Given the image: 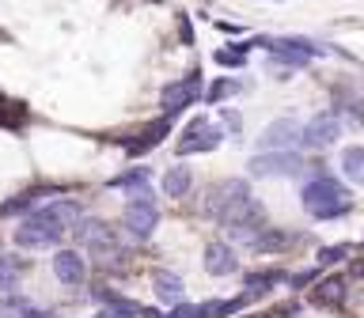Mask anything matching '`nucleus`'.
Here are the masks:
<instances>
[{"instance_id": "nucleus-7", "label": "nucleus", "mask_w": 364, "mask_h": 318, "mask_svg": "<svg viewBox=\"0 0 364 318\" xmlns=\"http://www.w3.org/2000/svg\"><path fill=\"white\" fill-rule=\"evenodd\" d=\"M341 136V118L334 110H323V114H315L307 125H300V148H330Z\"/></svg>"}, {"instance_id": "nucleus-5", "label": "nucleus", "mask_w": 364, "mask_h": 318, "mask_svg": "<svg viewBox=\"0 0 364 318\" xmlns=\"http://www.w3.org/2000/svg\"><path fill=\"white\" fill-rule=\"evenodd\" d=\"M220 227H228V235H232L235 243H250V238H255L262 227H266V209H262L255 197H247Z\"/></svg>"}, {"instance_id": "nucleus-24", "label": "nucleus", "mask_w": 364, "mask_h": 318, "mask_svg": "<svg viewBox=\"0 0 364 318\" xmlns=\"http://www.w3.org/2000/svg\"><path fill=\"white\" fill-rule=\"evenodd\" d=\"M239 91H243V84H239V80H228V76H220V80H213V87L205 91V102H224V99H232V95H239Z\"/></svg>"}, {"instance_id": "nucleus-12", "label": "nucleus", "mask_w": 364, "mask_h": 318, "mask_svg": "<svg viewBox=\"0 0 364 318\" xmlns=\"http://www.w3.org/2000/svg\"><path fill=\"white\" fill-rule=\"evenodd\" d=\"M292 144H300V121H292V118H277L258 136L262 152H284V148H292Z\"/></svg>"}, {"instance_id": "nucleus-30", "label": "nucleus", "mask_w": 364, "mask_h": 318, "mask_svg": "<svg viewBox=\"0 0 364 318\" xmlns=\"http://www.w3.org/2000/svg\"><path fill=\"white\" fill-rule=\"evenodd\" d=\"M346 254H349V246H346V243H338V246H323V250H318V269L334 265V261H341Z\"/></svg>"}, {"instance_id": "nucleus-1", "label": "nucleus", "mask_w": 364, "mask_h": 318, "mask_svg": "<svg viewBox=\"0 0 364 318\" xmlns=\"http://www.w3.org/2000/svg\"><path fill=\"white\" fill-rule=\"evenodd\" d=\"M300 204L315 216V220H338V216H346L353 209V197L338 178H330L326 170H318V175L300 190Z\"/></svg>"}, {"instance_id": "nucleus-36", "label": "nucleus", "mask_w": 364, "mask_h": 318, "mask_svg": "<svg viewBox=\"0 0 364 318\" xmlns=\"http://www.w3.org/2000/svg\"><path fill=\"white\" fill-rule=\"evenodd\" d=\"M296 314V307H281V311H273V314H266V318H292Z\"/></svg>"}, {"instance_id": "nucleus-14", "label": "nucleus", "mask_w": 364, "mask_h": 318, "mask_svg": "<svg viewBox=\"0 0 364 318\" xmlns=\"http://www.w3.org/2000/svg\"><path fill=\"white\" fill-rule=\"evenodd\" d=\"M164 136H171V118L164 114V118H156V121H148L144 129H141V141H125V155L136 159V155H144V152H152V148L164 141Z\"/></svg>"}, {"instance_id": "nucleus-33", "label": "nucleus", "mask_w": 364, "mask_h": 318, "mask_svg": "<svg viewBox=\"0 0 364 318\" xmlns=\"http://www.w3.org/2000/svg\"><path fill=\"white\" fill-rule=\"evenodd\" d=\"M284 280H289V288H307V284H315V280H318V269L292 273V277H284Z\"/></svg>"}, {"instance_id": "nucleus-20", "label": "nucleus", "mask_w": 364, "mask_h": 318, "mask_svg": "<svg viewBox=\"0 0 364 318\" xmlns=\"http://www.w3.org/2000/svg\"><path fill=\"white\" fill-rule=\"evenodd\" d=\"M190 186H193L190 167H167V175H164V193L167 197H186Z\"/></svg>"}, {"instance_id": "nucleus-22", "label": "nucleus", "mask_w": 364, "mask_h": 318, "mask_svg": "<svg viewBox=\"0 0 364 318\" xmlns=\"http://www.w3.org/2000/svg\"><path fill=\"white\" fill-rule=\"evenodd\" d=\"M247 303H250L247 295H239V300H209V303H201V314L205 318H228V314H239Z\"/></svg>"}, {"instance_id": "nucleus-4", "label": "nucleus", "mask_w": 364, "mask_h": 318, "mask_svg": "<svg viewBox=\"0 0 364 318\" xmlns=\"http://www.w3.org/2000/svg\"><path fill=\"white\" fill-rule=\"evenodd\" d=\"M250 175L255 178H292V175H304V159L296 152H258L250 159Z\"/></svg>"}, {"instance_id": "nucleus-26", "label": "nucleus", "mask_w": 364, "mask_h": 318, "mask_svg": "<svg viewBox=\"0 0 364 318\" xmlns=\"http://www.w3.org/2000/svg\"><path fill=\"white\" fill-rule=\"evenodd\" d=\"M95 318H141V303H129V300H114L107 303Z\"/></svg>"}, {"instance_id": "nucleus-31", "label": "nucleus", "mask_w": 364, "mask_h": 318, "mask_svg": "<svg viewBox=\"0 0 364 318\" xmlns=\"http://www.w3.org/2000/svg\"><path fill=\"white\" fill-rule=\"evenodd\" d=\"M164 318H205V314H201V303L198 307H193V303H175Z\"/></svg>"}, {"instance_id": "nucleus-3", "label": "nucleus", "mask_w": 364, "mask_h": 318, "mask_svg": "<svg viewBox=\"0 0 364 318\" xmlns=\"http://www.w3.org/2000/svg\"><path fill=\"white\" fill-rule=\"evenodd\" d=\"M247 197H250V186H247V182H243V178H228V182H220V186L209 190V197H205V212H209L216 224H224Z\"/></svg>"}, {"instance_id": "nucleus-9", "label": "nucleus", "mask_w": 364, "mask_h": 318, "mask_svg": "<svg viewBox=\"0 0 364 318\" xmlns=\"http://www.w3.org/2000/svg\"><path fill=\"white\" fill-rule=\"evenodd\" d=\"M122 224H125V231H129V238H136V243L152 238L156 224H159V209H156V201H129V204H125Z\"/></svg>"}, {"instance_id": "nucleus-21", "label": "nucleus", "mask_w": 364, "mask_h": 318, "mask_svg": "<svg viewBox=\"0 0 364 318\" xmlns=\"http://www.w3.org/2000/svg\"><path fill=\"white\" fill-rule=\"evenodd\" d=\"M341 170H346L349 182H357V186H364V148L353 144L341 152Z\"/></svg>"}, {"instance_id": "nucleus-27", "label": "nucleus", "mask_w": 364, "mask_h": 318, "mask_svg": "<svg viewBox=\"0 0 364 318\" xmlns=\"http://www.w3.org/2000/svg\"><path fill=\"white\" fill-rule=\"evenodd\" d=\"M38 193H42V190H27V193H19V197L4 201V204H0V216H16V212H27L31 204L38 201Z\"/></svg>"}, {"instance_id": "nucleus-15", "label": "nucleus", "mask_w": 364, "mask_h": 318, "mask_svg": "<svg viewBox=\"0 0 364 318\" xmlns=\"http://www.w3.org/2000/svg\"><path fill=\"white\" fill-rule=\"evenodd\" d=\"M235 269H239V258L228 243H209L205 246V273H213V277H232Z\"/></svg>"}, {"instance_id": "nucleus-2", "label": "nucleus", "mask_w": 364, "mask_h": 318, "mask_svg": "<svg viewBox=\"0 0 364 318\" xmlns=\"http://www.w3.org/2000/svg\"><path fill=\"white\" fill-rule=\"evenodd\" d=\"M73 235H76V246H84L91 250L99 261H107V258H122V238L118 231L107 224V220H76L73 224Z\"/></svg>"}, {"instance_id": "nucleus-29", "label": "nucleus", "mask_w": 364, "mask_h": 318, "mask_svg": "<svg viewBox=\"0 0 364 318\" xmlns=\"http://www.w3.org/2000/svg\"><path fill=\"white\" fill-rule=\"evenodd\" d=\"M23 273V261H16V258H0V288H8L11 280H16Z\"/></svg>"}, {"instance_id": "nucleus-32", "label": "nucleus", "mask_w": 364, "mask_h": 318, "mask_svg": "<svg viewBox=\"0 0 364 318\" xmlns=\"http://www.w3.org/2000/svg\"><path fill=\"white\" fill-rule=\"evenodd\" d=\"M23 311H27V300H23V295H16V292H8V300H4V307H0V314H4V318L16 314V318H19Z\"/></svg>"}, {"instance_id": "nucleus-11", "label": "nucleus", "mask_w": 364, "mask_h": 318, "mask_svg": "<svg viewBox=\"0 0 364 318\" xmlns=\"http://www.w3.org/2000/svg\"><path fill=\"white\" fill-rule=\"evenodd\" d=\"M31 216L68 235V231H73V224L80 220V201H76V197H57V201H50V204H42V209H34Z\"/></svg>"}, {"instance_id": "nucleus-28", "label": "nucleus", "mask_w": 364, "mask_h": 318, "mask_svg": "<svg viewBox=\"0 0 364 318\" xmlns=\"http://www.w3.org/2000/svg\"><path fill=\"white\" fill-rule=\"evenodd\" d=\"M144 182H148V167H129L125 175L110 178V186H114V190H122V186H144Z\"/></svg>"}, {"instance_id": "nucleus-18", "label": "nucleus", "mask_w": 364, "mask_h": 318, "mask_svg": "<svg viewBox=\"0 0 364 318\" xmlns=\"http://www.w3.org/2000/svg\"><path fill=\"white\" fill-rule=\"evenodd\" d=\"M152 288H156V295H159V300H164V303H171V307H175V303H182V295H186V288H182V280L175 277V273H164V269H159L156 277H152Z\"/></svg>"}, {"instance_id": "nucleus-38", "label": "nucleus", "mask_w": 364, "mask_h": 318, "mask_svg": "<svg viewBox=\"0 0 364 318\" xmlns=\"http://www.w3.org/2000/svg\"><path fill=\"white\" fill-rule=\"evenodd\" d=\"M0 318H4V314H0Z\"/></svg>"}, {"instance_id": "nucleus-19", "label": "nucleus", "mask_w": 364, "mask_h": 318, "mask_svg": "<svg viewBox=\"0 0 364 318\" xmlns=\"http://www.w3.org/2000/svg\"><path fill=\"white\" fill-rule=\"evenodd\" d=\"M292 243V235H284V231H277V227H262V231L250 238V250H258V254H273V250H284Z\"/></svg>"}, {"instance_id": "nucleus-25", "label": "nucleus", "mask_w": 364, "mask_h": 318, "mask_svg": "<svg viewBox=\"0 0 364 318\" xmlns=\"http://www.w3.org/2000/svg\"><path fill=\"white\" fill-rule=\"evenodd\" d=\"M334 114H349L353 121L364 125V102H360L357 95H346V91H338V95H334Z\"/></svg>"}, {"instance_id": "nucleus-13", "label": "nucleus", "mask_w": 364, "mask_h": 318, "mask_svg": "<svg viewBox=\"0 0 364 318\" xmlns=\"http://www.w3.org/2000/svg\"><path fill=\"white\" fill-rule=\"evenodd\" d=\"M53 273H57V280L68 284V288H80L87 277V261L80 250H57L53 254Z\"/></svg>"}, {"instance_id": "nucleus-34", "label": "nucleus", "mask_w": 364, "mask_h": 318, "mask_svg": "<svg viewBox=\"0 0 364 318\" xmlns=\"http://www.w3.org/2000/svg\"><path fill=\"white\" fill-rule=\"evenodd\" d=\"M178 38H182V45H193V27H190V16H178Z\"/></svg>"}, {"instance_id": "nucleus-35", "label": "nucleus", "mask_w": 364, "mask_h": 318, "mask_svg": "<svg viewBox=\"0 0 364 318\" xmlns=\"http://www.w3.org/2000/svg\"><path fill=\"white\" fill-rule=\"evenodd\" d=\"M19 318H57V314H53V311H38V307H27Z\"/></svg>"}, {"instance_id": "nucleus-10", "label": "nucleus", "mask_w": 364, "mask_h": 318, "mask_svg": "<svg viewBox=\"0 0 364 318\" xmlns=\"http://www.w3.org/2000/svg\"><path fill=\"white\" fill-rule=\"evenodd\" d=\"M61 238H65V231L34 220V216H27V220L16 227V246H23V250H46V246H57Z\"/></svg>"}, {"instance_id": "nucleus-8", "label": "nucleus", "mask_w": 364, "mask_h": 318, "mask_svg": "<svg viewBox=\"0 0 364 318\" xmlns=\"http://www.w3.org/2000/svg\"><path fill=\"white\" fill-rule=\"evenodd\" d=\"M224 133L216 129L209 118H193L186 125V133H182L178 141V155H193V152H213V148H220Z\"/></svg>"}, {"instance_id": "nucleus-16", "label": "nucleus", "mask_w": 364, "mask_h": 318, "mask_svg": "<svg viewBox=\"0 0 364 318\" xmlns=\"http://www.w3.org/2000/svg\"><path fill=\"white\" fill-rule=\"evenodd\" d=\"M284 277H289V273L284 269H255V273H247L243 277V295L247 300H258V295H266L273 284H284Z\"/></svg>"}, {"instance_id": "nucleus-17", "label": "nucleus", "mask_w": 364, "mask_h": 318, "mask_svg": "<svg viewBox=\"0 0 364 318\" xmlns=\"http://www.w3.org/2000/svg\"><path fill=\"white\" fill-rule=\"evenodd\" d=\"M341 300H346V277H326L311 292V303H318V307H338Z\"/></svg>"}, {"instance_id": "nucleus-37", "label": "nucleus", "mask_w": 364, "mask_h": 318, "mask_svg": "<svg viewBox=\"0 0 364 318\" xmlns=\"http://www.w3.org/2000/svg\"><path fill=\"white\" fill-rule=\"evenodd\" d=\"M148 4H159V0H148Z\"/></svg>"}, {"instance_id": "nucleus-6", "label": "nucleus", "mask_w": 364, "mask_h": 318, "mask_svg": "<svg viewBox=\"0 0 364 318\" xmlns=\"http://www.w3.org/2000/svg\"><path fill=\"white\" fill-rule=\"evenodd\" d=\"M198 95H201V68H193L190 76H182V80H175V84H167L164 91H159V106H164L167 118H175L178 110L193 106Z\"/></svg>"}, {"instance_id": "nucleus-23", "label": "nucleus", "mask_w": 364, "mask_h": 318, "mask_svg": "<svg viewBox=\"0 0 364 318\" xmlns=\"http://www.w3.org/2000/svg\"><path fill=\"white\" fill-rule=\"evenodd\" d=\"M247 53H250V42H232L228 50H216V65H224V68H243V65H247Z\"/></svg>"}]
</instances>
